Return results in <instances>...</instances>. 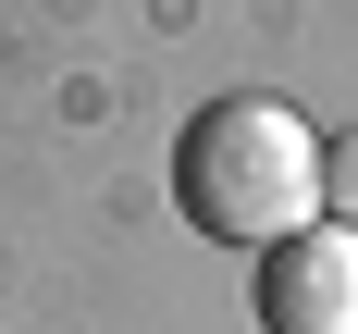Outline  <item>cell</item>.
Masks as SVG:
<instances>
[{
	"label": "cell",
	"instance_id": "3",
	"mask_svg": "<svg viewBox=\"0 0 358 334\" xmlns=\"http://www.w3.org/2000/svg\"><path fill=\"white\" fill-rule=\"evenodd\" d=\"M322 223H346V235H358V137L322 148Z\"/></svg>",
	"mask_w": 358,
	"mask_h": 334
},
{
	"label": "cell",
	"instance_id": "2",
	"mask_svg": "<svg viewBox=\"0 0 358 334\" xmlns=\"http://www.w3.org/2000/svg\"><path fill=\"white\" fill-rule=\"evenodd\" d=\"M259 334H358V235L346 223L259 248Z\"/></svg>",
	"mask_w": 358,
	"mask_h": 334
},
{
	"label": "cell",
	"instance_id": "1",
	"mask_svg": "<svg viewBox=\"0 0 358 334\" xmlns=\"http://www.w3.org/2000/svg\"><path fill=\"white\" fill-rule=\"evenodd\" d=\"M173 211L222 248H285L322 223V137L296 99H210L173 137Z\"/></svg>",
	"mask_w": 358,
	"mask_h": 334
}]
</instances>
